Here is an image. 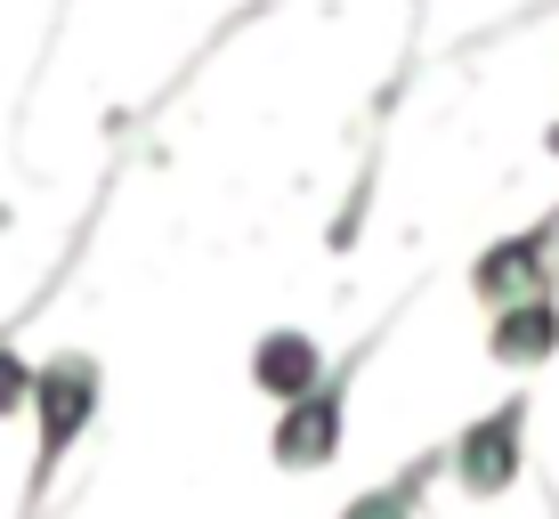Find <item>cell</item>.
Instances as JSON below:
<instances>
[{
    "label": "cell",
    "mask_w": 559,
    "mask_h": 519,
    "mask_svg": "<svg viewBox=\"0 0 559 519\" xmlns=\"http://www.w3.org/2000/svg\"><path fill=\"white\" fill-rule=\"evenodd\" d=\"M106 406V365L90 350H57L33 365V471H25V504H16V519H49V487L57 471H66V455L90 438V422H98Z\"/></svg>",
    "instance_id": "obj_1"
},
{
    "label": "cell",
    "mask_w": 559,
    "mask_h": 519,
    "mask_svg": "<svg viewBox=\"0 0 559 519\" xmlns=\"http://www.w3.org/2000/svg\"><path fill=\"white\" fill-rule=\"evenodd\" d=\"M397 317H406V300H397V309L381 317L365 341H349V350L324 365V374H317V390H300L293 406H276V422H267V463H276V471L308 479V471L341 463V447H349V398H357V374L373 365L381 341L397 333Z\"/></svg>",
    "instance_id": "obj_2"
},
{
    "label": "cell",
    "mask_w": 559,
    "mask_h": 519,
    "mask_svg": "<svg viewBox=\"0 0 559 519\" xmlns=\"http://www.w3.org/2000/svg\"><path fill=\"white\" fill-rule=\"evenodd\" d=\"M527 422H535V390H503L495 406H478L462 430L447 438V479L471 504H503L527 479Z\"/></svg>",
    "instance_id": "obj_3"
},
{
    "label": "cell",
    "mask_w": 559,
    "mask_h": 519,
    "mask_svg": "<svg viewBox=\"0 0 559 519\" xmlns=\"http://www.w3.org/2000/svg\"><path fill=\"white\" fill-rule=\"evenodd\" d=\"M471 293H478V309H503V300H527V293H559V203L535 211L511 236L478 244Z\"/></svg>",
    "instance_id": "obj_4"
},
{
    "label": "cell",
    "mask_w": 559,
    "mask_h": 519,
    "mask_svg": "<svg viewBox=\"0 0 559 519\" xmlns=\"http://www.w3.org/2000/svg\"><path fill=\"white\" fill-rule=\"evenodd\" d=\"M487 357L503 374H544L559 357V293H527V300L487 309Z\"/></svg>",
    "instance_id": "obj_5"
},
{
    "label": "cell",
    "mask_w": 559,
    "mask_h": 519,
    "mask_svg": "<svg viewBox=\"0 0 559 519\" xmlns=\"http://www.w3.org/2000/svg\"><path fill=\"white\" fill-rule=\"evenodd\" d=\"M438 479H447V438H438V447H421V455H406L397 471H381L373 487H357L333 519H421Z\"/></svg>",
    "instance_id": "obj_6"
},
{
    "label": "cell",
    "mask_w": 559,
    "mask_h": 519,
    "mask_svg": "<svg viewBox=\"0 0 559 519\" xmlns=\"http://www.w3.org/2000/svg\"><path fill=\"white\" fill-rule=\"evenodd\" d=\"M324 365H333V357H324L317 341L300 333V325H276L267 341H252V390H260V398H276V406H293L300 390H317Z\"/></svg>",
    "instance_id": "obj_7"
}]
</instances>
